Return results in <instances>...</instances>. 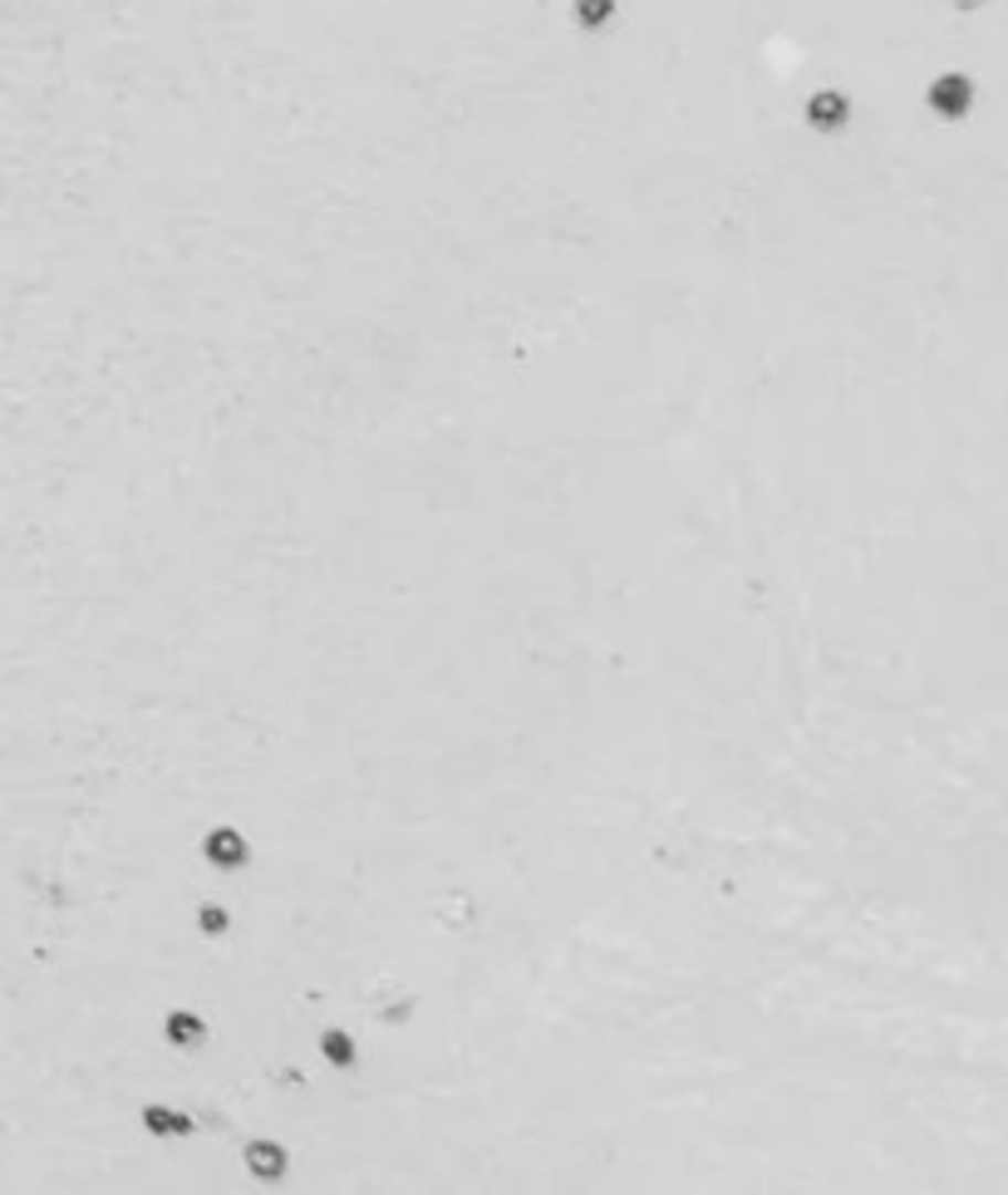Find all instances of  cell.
I'll list each match as a JSON object with an SVG mask.
<instances>
[{"label":"cell","instance_id":"obj_1","mask_svg":"<svg viewBox=\"0 0 1008 1195\" xmlns=\"http://www.w3.org/2000/svg\"><path fill=\"white\" fill-rule=\"evenodd\" d=\"M202 857L217 866V871H241V866L251 861V851H246V837H241L237 827H212L207 831V841H202Z\"/></svg>","mask_w":1008,"mask_h":1195},{"label":"cell","instance_id":"obj_2","mask_svg":"<svg viewBox=\"0 0 1008 1195\" xmlns=\"http://www.w3.org/2000/svg\"><path fill=\"white\" fill-rule=\"evenodd\" d=\"M286 1166H291L286 1146L271 1142V1136H256V1142L246 1146V1171L256 1181H286Z\"/></svg>","mask_w":1008,"mask_h":1195},{"label":"cell","instance_id":"obj_3","mask_svg":"<svg viewBox=\"0 0 1008 1195\" xmlns=\"http://www.w3.org/2000/svg\"><path fill=\"white\" fill-rule=\"evenodd\" d=\"M162 1034H168L172 1048H197L207 1038V1018L192 1014V1008H172V1014L162 1018Z\"/></svg>","mask_w":1008,"mask_h":1195},{"label":"cell","instance_id":"obj_4","mask_svg":"<svg viewBox=\"0 0 1008 1195\" xmlns=\"http://www.w3.org/2000/svg\"><path fill=\"white\" fill-rule=\"evenodd\" d=\"M144 1126L153 1136H162V1142H172V1136H192V1117L188 1112H168V1107H148Z\"/></svg>","mask_w":1008,"mask_h":1195},{"label":"cell","instance_id":"obj_5","mask_svg":"<svg viewBox=\"0 0 1008 1195\" xmlns=\"http://www.w3.org/2000/svg\"><path fill=\"white\" fill-rule=\"evenodd\" d=\"M321 1052H325V1062H335V1068H349V1062H355V1038H349L345 1028H325Z\"/></svg>","mask_w":1008,"mask_h":1195},{"label":"cell","instance_id":"obj_6","mask_svg":"<svg viewBox=\"0 0 1008 1195\" xmlns=\"http://www.w3.org/2000/svg\"><path fill=\"white\" fill-rule=\"evenodd\" d=\"M841 118H847V104H841V98H812V124L837 128Z\"/></svg>","mask_w":1008,"mask_h":1195},{"label":"cell","instance_id":"obj_7","mask_svg":"<svg viewBox=\"0 0 1008 1195\" xmlns=\"http://www.w3.org/2000/svg\"><path fill=\"white\" fill-rule=\"evenodd\" d=\"M227 925H232V915H227V910H217V905L202 910V930H207V935H217V930H227Z\"/></svg>","mask_w":1008,"mask_h":1195}]
</instances>
